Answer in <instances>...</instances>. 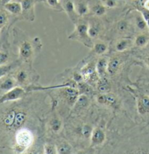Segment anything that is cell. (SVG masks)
Segmentation results:
<instances>
[{
    "mask_svg": "<svg viewBox=\"0 0 149 154\" xmlns=\"http://www.w3.org/2000/svg\"><path fill=\"white\" fill-rule=\"evenodd\" d=\"M116 2L115 0H106L105 5L108 8H114L116 6Z\"/></svg>",
    "mask_w": 149,
    "mask_h": 154,
    "instance_id": "cell-38",
    "label": "cell"
},
{
    "mask_svg": "<svg viewBox=\"0 0 149 154\" xmlns=\"http://www.w3.org/2000/svg\"><path fill=\"white\" fill-rule=\"evenodd\" d=\"M25 94V90L19 86H15L13 89L8 91L4 95L0 97V104L4 102L15 101L21 99Z\"/></svg>",
    "mask_w": 149,
    "mask_h": 154,
    "instance_id": "cell-3",
    "label": "cell"
},
{
    "mask_svg": "<svg viewBox=\"0 0 149 154\" xmlns=\"http://www.w3.org/2000/svg\"><path fill=\"white\" fill-rule=\"evenodd\" d=\"M96 71V64L92 63L85 65L81 70V74L83 76V79L85 80H91L95 75Z\"/></svg>",
    "mask_w": 149,
    "mask_h": 154,
    "instance_id": "cell-8",
    "label": "cell"
},
{
    "mask_svg": "<svg viewBox=\"0 0 149 154\" xmlns=\"http://www.w3.org/2000/svg\"><path fill=\"white\" fill-rule=\"evenodd\" d=\"M87 97H85V96H84V95L81 96V97H79V98L77 99L76 104H78L79 105H80V104H81L82 107H84V106H85L87 104Z\"/></svg>",
    "mask_w": 149,
    "mask_h": 154,
    "instance_id": "cell-35",
    "label": "cell"
},
{
    "mask_svg": "<svg viewBox=\"0 0 149 154\" xmlns=\"http://www.w3.org/2000/svg\"><path fill=\"white\" fill-rule=\"evenodd\" d=\"M92 130L93 129H92L90 126H88V125H85V126H84V127L82 128V134L87 138L90 137L92 132Z\"/></svg>",
    "mask_w": 149,
    "mask_h": 154,
    "instance_id": "cell-32",
    "label": "cell"
},
{
    "mask_svg": "<svg viewBox=\"0 0 149 154\" xmlns=\"http://www.w3.org/2000/svg\"><path fill=\"white\" fill-rule=\"evenodd\" d=\"M135 24H136L137 28L141 31H144L148 28L147 23L143 17V15H138L135 18Z\"/></svg>",
    "mask_w": 149,
    "mask_h": 154,
    "instance_id": "cell-24",
    "label": "cell"
},
{
    "mask_svg": "<svg viewBox=\"0 0 149 154\" xmlns=\"http://www.w3.org/2000/svg\"><path fill=\"white\" fill-rule=\"evenodd\" d=\"M97 86H98L97 88H98L99 91L101 94H107L111 90V86L109 83L108 82L107 80L103 79V78L98 82V85Z\"/></svg>",
    "mask_w": 149,
    "mask_h": 154,
    "instance_id": "cell-22",
    "label": "cell"
},
{
    "mask_svg": "<svg viewBox=\"0 0 149 154\" xmlns=\"http://www.w3.org/2000/svg\"><path fill=\"white\" fill-rule=\"evenodd\" d=\"M34 134L28 129H20L15 135L17 150H20V153L26 150L32 145L34 142Z\"/></svg>",
    "mask_w": 149,
    "mask_h": 154,
    "instance_id": "cell-2",
    "label": "cell"
},
{
    "mask_svg": "<svg viewBox=\"0 0 149 154\" xmlns=\"http://www.w3.org/2000/svg\"><path fill=\"white\" fill-rule=\"evenodd\" d=\"M75 9L79 16H84L89 13V7L83 2H79L75 4Z\"/></svg>",
    "mask_w": 149,
    "mask_h": 154,
    "instance_id": "cell-17",
    "label": "cell"
},
{
    "mask_svg": "<svg viewBox=\"0 0 149 154\" xmlns=\"http://www.w3.org/2000/svg\"><path fill=\"white\" fill-rule=\"evenodd\" d=\"M149 42V37L148 35L145 34H141V35H138L135 40V45L137 47L143 48L145 47Z\"/></svg>",
    "mask_w": 149,
    "mask_h": 154,
    "instance_id": "cell-19",
    "label": "cell"
},
{
    "mask_svg": "<svg viewBox=\"0 0 149 154\" xmlns=\"http://www.w3.org/2000/svg\"><path fill=\"white\" fill-rule=\"evenodd\" d=\"M102 27L100 23L97 21H92L88 24V34L92 39L98 37Z\"/></svg>",
    "mask_w": 149,
    "mask_h": 154,
    "instance_id": "cell-13",
    "label": "cell"
},
{
    "mask_svg": "<svg viewBox=\"0 0 149 154\" xmlns=\"http://www.w3.org/2000/svg\"><path fill=\"white\" fill-rule=\"evenodd\" d=\"M8 15L4 10H0V26H3L7 23Z\"/></svg>",
    "mask_w": 149,
    "mask_h": 154,
    "instance_id": "cell-33",
    "label": "cell"
},
{
    "mask_svg": "<svg viewBox=\"0 0 149 154\" xmlns=\"http://www.w3.org/2000/svg\"><path fill=\"white\" fill-rule=\"evenodd\" d=\"M78 91L75 89L74 87H64L65 97L70 104H73L76 102V100L78 99Z\"/></svg>",
    "mask_w": 149,
    "mask_h": 154,
    "instance_id": "cell-10",
    "label": "cell"
},
{
    "mask_svg": "<svg viewBox=\"0 0 149 154\" xmlns=\"http://www.w3.org/2000/svg\"><path fill=\"white\" fill-rule=\"evenodd\" d=\"M1 27H2V26H0V30H1Z\"/></svg>",
    "mask_w": 149,
    "mask_h": 154,
    "instance_id": "cell-43",
    "label": "cell"
},
{
    "mask_svg": "<svg viewBox=\"0 0 149 154\" xmlns=\"http://www.w3.org/2000/svg\"><path fill=\"white\" fill-rule=\"evenodd\" d=\"M92 49H93L94 53L97 55H103L107 51L108 46L104 42H99L94 44Z\"/></svg>",
    "mask_w": 149,
    "mask_h": 154,
    "instance_id": "cell-21",
    "label": "cell"
},
{
    "mask_svg": "<svg viewBox=\"0 0 149 154\" xmlns=\"http://www.w3.org/2000/svg\"><path fill=\"white\" fill-rule=\"evenodd\" d=\"M25 119H26V115L23 112H16L15 115L14 124H13V127L15 129H19L21 127L22 125L25 122Z\"/></svg>",
    "mask_w": 149,
    "mask_h": 154,
    "instance_id": "cell-18",
    "label": "cell"
},
{
    "mask_svg": "<svg viewBox=\"0 0 149 154\" xmlns=\"http://www.w3.org/2000/svg\"><path fill=\"white\" fill-rule=\"evenodd\" d=\"M15 115H16V112L15 110L10 111L7 114L5 115L4 119H3V123H4L5 126H7V127L13 126Z\"/></svg>",
    "mask_w": 149,
    "mask_h": 154,
    "instance_id": "cell-20",
    "label": "cell"
},
{
    "mask_svg": "<svg viewBox=\"0 0 149 154\" xmlns=\"http://www.w3.org/2000/svg\"><path fill=\"white\" fill-rule=\"evenodd\" d=\"M90 138H91V143L92 145H102L105 142L106 134L100 128H95L92 130Z\"/></svg>",
    "mask_w": 149,
    "mask_h": 154,
    "instance_id": "cell-7",
    "label": "cell"
},
{
    "mask_svg": "<svg viewBox=\"0 0 149 154\" xmlns=\"http://www.w3.org/2000/svg\"><path fill=\"white\" fill-rule=\"evenodd\" d=\"M108 64H109V60L107 59V58L102 57L97 61L96 64V71L97 75L100 78H104V75L107 72Z\"/></svg>",
    "mask_w": 149,
    "mask_h": 154,
    "instance_id": "cell-9",
    "label": "cell"
},
{
    "mask_svg": "<svg viewBox=\"0 0 149 154\" xmlns=\"http://www.w3.org/2000/svg\"><path fill=\"white\" fill-rule=\"evenodd\" d=\"M63 9L67 13L68 18L76 24L79 22V15H77L75 9V3L72 0H64L63 4Z\"/></svg>",
    "mask_w": 149,
    "mask_h": 154,
    "instance_id": "cell-5",
    "label": "cell"
},
{
    "mask_svg": "<svg viewBox=\"0 0 149 154\" xmlns=\"http://www.w3.org/2000/svg\"><path fill=\"white\" fill-rule=\"evenodd\" d=\"M12 0H1V4H2L3 5H6L7 3L10 2Z\"/></svg>",
    "mask_w": 149,
    "mask_h": 154,
    "instance_id": "cell-40",
    "label": "cell"
},
{
    "mask_svg": "<svg viewBox=\"0 0 149 154\" xmlns=\"http://www.w3.org/2000/svg\"><path fill=\"white\" fill-rule=\"evenodd\" d=\"M144 8L149 10V0H146L144 3Z\"/></svg>",
    "mask_w": 149,
    "mask_h": 154,
    "instance_id": "cell-39",
    "label": "cell"
},
{
    "mask_svg": "<svg viewBox=\"0 0 149 154\" xmlns=\"http://www.w3.org/2000/svg\"><path fill=\"white\" fill-rule=\"evenodd\" d=\"M11 69V66L9 65H1L0 66V79L5 76Z\"/></svg>",
    "mask_w": 149,
    "mask_h": 154,
    "instance_id": "cell-31",
    "label": "cell"
},
{
    "mask_svg": "<svg viewBox=\"0 0 149 154\" xmlns=\"http://www.w3.org/2000/svg\"><path fill=\"white\" fill-rule=\"evenodd\" d=\"M4 9L9 13L14 15L22 13V5L19 2H10L4 5Z\"/></svg>",
    "mask_w": 149,
    "mask_h": 154,
    "instance_id": "cell-11",
    "label": "cell"
},
{
    "mask_svg": "<svg viewBox=\"0 0 149 154\" xmlns=\"http://www.w3.org/2000/svg\"><path fill=\"white\" fill-rule=\"evenodd\" d=\"M36 0H22V13L30 21H33L35 18L34 15V5Z\"/></svg>",
    "mask_w": 149,
    "mask_h": 154,
    "instance_id": "cell-4",
    "label": "cell"
},
{
    "mask_svg": "<svg viewBox=\"0 0 149 154\" xmlns=\"http://www.w3.org/2000/svg\"><path fill=\"white\" fill-rule=\"evenodd\" d=\"M97 102L100 104H107V94H100L97 96Z\"/></svg>",
    "mask_w": 149,
    "mask_h": 154,
    "instance_id": "cell-37",
    "label": "cell"
},
{
    "mask_svg": "<svg viewBox=\"0 0 149 154\" xmlns=\"http://www.w3.org/2000/svg\"><path fill=\"white\" fill-rule=\"evenodd\" d=\"M18 2H21L22 0H18Z\"/></svg>",
    "mask_w": 149,
    "mask_h": 154,
    "instance_id": "cell-42",
    "label": "cell"
},
{
    "mask_svg": "<svg viewBox=\"0 0 149 154\" xmlns=\"http://www.w3.org/2000/svg\"><path fill=\"white\" fill-rule=\"evenodd\" d=\"M51 126L55 132H57L61 128V121L58 119H54L51 122Z\"/></svg>",
    "mask_w": 149,
    "mask_h": 154,
    "instance_id": "cell-30",
    "label": "cell"
},
{
    "mask_svg": "<svg viewBox=\"0 0 149 154\" xmlns=\"http://www.w3.org/2000/svg\"><path fill=\"white\" fill-rule=\"evenodd\" d=\"M34 54L33 45L28 41L25 40L20 44L19 48L20 56L23 59H29Z\"/></svg>",
    "mask_w": 149,
    "mask_h": 154,
    "instance_id": "cell-6",
    "label": "cell"
},
{
    "mask_svg": "<svg viewBox=\"0 0 149 154\" xmlns=\"http://www.w3.org/2000/svg\"><path fill=\"white\" fill-rule=\"evenodd\" d=\"M130 26L129 22L125 20H121L117 23L116 29L119 33H126L130 29Z\"/></svg>",
    "mask_w": 149,
    "mask_h": 154,
    "instance_id": "cell-23",
    "label": "cell"
},
{
    "mask_svg": "<svg viewBox=\"0 0 149 154\" xmlns=\"http://www.w3.org/2000/svg\"><path fill=\"white\" fill-rule=\"evenodd\" d=\"M27 78H28V75L25 72V71H24V70H21V71L18 72V74H17L16 80L18 83H23L26 81Z\"/></svg>",
    "mask_w": 149,
    "mask_h": 154,
    "instance_id": "cell-29",
    "label": "cell"
},
{
    "mask_svg": "<svg viewBox=\"0 0 149 154\" xmlns=\"http://www.w3.org/2000/svg\"><path fill=\"white\" fill-rule=\"evenodd\" d=\"M120 64L121 61L118 58H112V59H111L109 61L107 72L111 75H114L117 72L118 70H119Z\"/></svg>",
    "mask_w": 149,
    "mask_h": 154,
    "instance_id": "cell-15",
    "label": "cell"
},
{
    "mask_svg": "<svg viewBox=\"0 0 149 154\" xmlns=\"http://www.w3.org/2000/svg\"><path fill=\"white\" fill-rule=\"evenodd\" d=\"M16 81L12 78H7L4 80L0 84V89L4 91H8L13 89L16 86Z\"/></svg>",
    "mask_w": 149,
    "mask_h": 154,
    "instance_id": "cell-16",
    "label": "cell"
},
{
    "mask_svg": "<svg viewBox=\"0 0 149 154\" xmlns=\"http://www.w3.org/2000/svg\"><path fill=\"white\" fill-rule=\"evenodd\" d=\"M58 153L61 154H66L71 153V147L68 143H61L57 146Z\"/></svg>",
    "mask_w": 149,
    "mask_h": 154,
    "instance_id": "cell-25",
    "label": "cell"
},
{
    "mask_svg": "<svg viewBox=\"0 0 149 154\" xmlns=\"http://www.w3.org/2000/svg\"><path fill=\"white\" fill-rule=\"evenodd\" d=\"M146 64H147V65H148V66L149 67V56L148 58H147V59H146Z\"/></svg>",
    "mask_w": 149,
    "mask_h": 154,
    "instance_id": "cell-41",
    "label": "cell"
},
{
    "mask_svg": "<svg viewBox=\"0 0 149 154\" xmlns=\"http://www.w3.org/2000/svg\"><path fill=\"white\" fill-rule=\"evenodd\" d=\"M46 2H47V4L53 9L58 10H63V6H61L59 2L60 0H46Z\"/></svg>",
    "mask_w": 149,
    "mask_h": 154,
    "instance_id": "cell-28",
    "label": "cell"
},
{
    "mask_svg": "<svg viewBox=\"0 0 149 154\" xmlns=\"http://www.w3.org/2000/svg\"><path fill=\"white\" fill-rule=\"evenodd\" d=\"M44 153L45 154H57V146L55 145L46 144L44 148Z\"/></svg>",
    "mask_w": 149,
    "mask_h": 154,
    "instance_id": "cell-26",
    "label": "cell"
},
{
    "mask_svg": "<svg viewBox=\"0 0 149 154\" xmlns=\"http://www.w3.org/2000/svg\"><path fill=\"white\" fill-rule=\"evenodd\" d=\"M75 29L72 33L68 36V39L72 40H76L82 42L84 45L87 48H93V42L92 39L88 34V24L86 23H76Z\"/></svg>",
    "mask_w": 149,
    "mask_h": 154,
    "instance_id": "cell-1",
    "label": "cell"
},
{
    "mask_svg": "<svg viewBox=\"0 0 149 154\" xmlns=\"http://www.w3.org/2000/svg\"><path fill=\"white\" fill-rule=\"evenodd\" d=\"M106 8L103 5H97L93 8V13L97 16H102L106 13Z\"/></svg>",
    "mask_w": 149,
    "mask_h": 154,
    "instance_id": "cell-27",
    "label": "cell"
},
{
    "mask_svg": "<svg viewBox=\"0 0 149 154\" xmlns=\"http://www.w3.org/2000/svg\"><path fill=\"white\" fill-rule=\"evenodd\" d=\"M133 40L127 38H123L121 40H118L116 43L115 48L116 50L119 52H123L127 49H129L132 45H133Z\"/></svg>",
    "mask_w": 149,
    "mask_h": 154,
    "instance_id": "cell-14",
    "label": "cell"
},
{
    "mask_svg": "<svg viewBox=\"0 0 149 154\" xmlns=\"http://www.w3.org/2000/svg\"><path fill=\"white\" fill-rule=\"evenodd\" d=\"M8 60V55L4 52L0 51V66L4 65Z\"/></svg>",
    "mask_w": 149,
    "mask_h": 154,
    "instance_id": "cell-34",
    "label": "cell"
},
{
    "mask_svg": "<svg viewBox=\"0 0 149 154\" xmlns=\"http://www.w3.org/2000/svg\"><path fill=\"white\" fill-rule=\"evenodd\" d=\"M141 15H143V17L144 18L147 23V26H148V29L149 30V10L146 9H143L141 10Z\"/></svg>",
    "mask_w": 149,
    "mask_h": 154,
    "instance_id": "cell-36",
    "label": "cell"
},
{
    "mask_svg": "<svg viewBox=\"0 0 149 154\" xmlns=\"http://www.w3.org/2000/svg\"><path fill=\"white\" fill-rule=\"evenodd\" d=\"M138 109L140 114L149 113V97L143 96L140 97L138 102Z\"/></svg>",
    "mask_w": 149,
    "mask_h": 154,
    "instance_id": "cell-12",
    "label": "cell"
}]
</instances>
